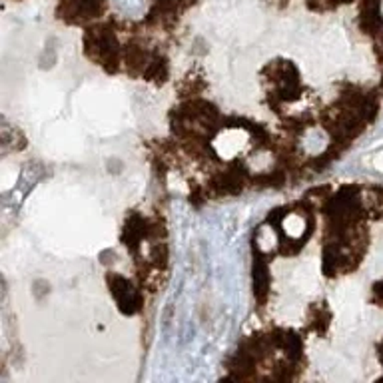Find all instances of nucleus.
I'll return each mask as SVG.
<instances>
[{"instance_id":"f257e3e1","label":"nucleus","mask_w":383,"mask_h":383,"mask_svg":"<svg viewBox=\"0 0 383 383\" xmlns=\"http://www.w3.org/2000/svg\"><path fill=\"white\" fill-rule=\"evenodd\" d=\"M250 146V134L244 128H228L214 140V152L222 160H234Z\"/></svg>"},{"instance_id":"f03ea898","label":"nucleus","mask_w":383,"mask_h":383,"mask_svg":"<svg viewBox=\"0 0 383 383\" xmlns=\"http://www.w3.org/2000/svg\"><path fill=\"white\" fill-rule=\"evenodd\" d=\"M282 228H284L285 236L292 238V240H300V238L305 234V218L300 214V212H290L287 216L284 218V222H282Z\"/></svg>"},{"instance_id":"7ed1b4c3","label":"nucleus","mask_w":383,"mask_h":383,"mask_svg":"<svg viewBox=\"0 0 383 383\" xmlns=\"http://www.w3.org/2000/svg\"><path fill=\"white\" fill-rule=\"evenodd\" d=\"M277 246V238H275V232L270 226H264L260 232H257V247L270 254L272 250H275Z\"/></svg>"}]
</instances>
